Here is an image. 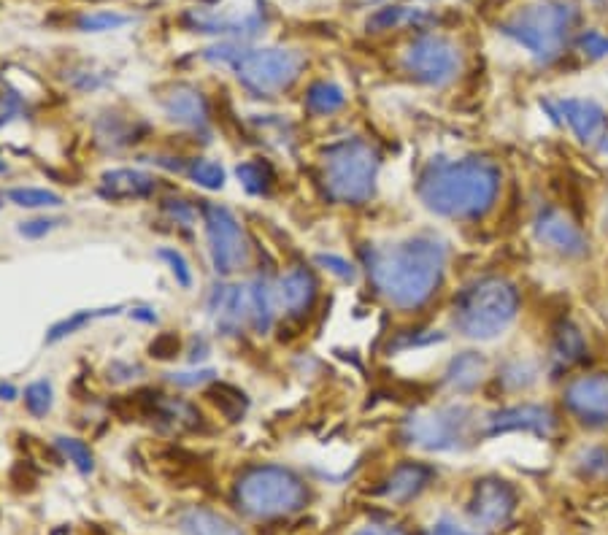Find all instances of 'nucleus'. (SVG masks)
I'll return each mask as SVG.
<instances>
[{"instance_id":"obj_1","label":"nucleus","mask_w":608,"mask_h":535,"mask_svg":"<svg viewBox=\"0 0 608 535\" xmlns=\"http://www.w3.org/2000/svg\"><path fill=\"white\" fill-rule=\"evenodd\" d=\"M363 265L373 290L392 309L419 311L436 298L449 265V244L436 233H414L390 244H368Z\"/></svg>"},{"instance_id":"obj_2","label":"nucleus","mask_w":608,"mask_h":535,"mask_svg":"<svg viewBox=\"0 0 608 535\" xmlns=\"http://www.w3.org/2000/svg\"><path fill=\"white\" fill-rule=\"evenodd\" d=\"M503 173L487 157H433L417 179V198L430 214L479 222L495 209Z\"/></svg>"},{"instance_id":"obj_3","label":"nucleus","mask_w":608,"mask_h":535,"mask_svg":"<svg viewBox=\"0 0 608 535\" xmlns=\"http://www.w3.org/2000/svg\"><path fill=\"white\" fill-rule=\"evenodd\" d=\"M203 60L236 73L246 92L255 98H276L298 82L306 68V57L290 46L252 49L244 41H222L203 52Z\"/></svg>"},{"instance_id":"obj_4","label":"nucleus","mask_w":608,"mask_h":535,"mask_svg":"<svg viewBox=\"0 0 608 535\" xmlns=\"http://www.w3.org/2000/svg\"><path fill=\"white\" fill-rule=\"evenodd\" d=\"M579 22V9L571 0H527L511 11L498 28L514 44L522 46L538 63H554L571 41Z\"/></svg>"},{"instance_id":"obj_5","label":"nucleus","mask_w":608,"mask_h":535,"mask_svg":"<svg viewBox=\"0 0 608 535\" xmlns=\"http://www.w3.org/2000/svg\"><path fill=\"white\" fill-rule=\"evenodd\" d=\"M519 314V290L503 276H481L457 292L452 306V325L471 341H495Z\"/></svg>"},{"instance_id":"obj_6","label":"nucleus","mask_w":608,"mask_h":535,"mask_svg":"<svg viewBox=\"0 0 608 535\" xmlns=\"http://www.w3.org/2000/svg\"><path fill=\"white\" fill-rule=\"evenodd\" d=\"M236 506L252 519L292 517L309 506L311 492L306 479L287 465H249L233 490Z\"/></svg>"},{"instance_id":"obj_7","label":"nucleus","mask_w":608,"mask_h":535,"mask_svg":"<svg viewBox=\"0 0 608 535\" xmlns=\"http://www.w3.org/2000/svg\"><path fill=\"white\" fill-rule=\"evenodd\" d=\"M382 171V155L360 136L333 141L322 152V187L333 203L363 206L373 198Z\"/></svg>"},{"instance_id":"obj_8","label":"nucleus","mask_w":608,"mask_h":535,"mask_svg":"<svg viewBox=\"0 0 608 535\" xmlns=\"http://www.w3.org/2000/svg\"><path fill=\"white\" fill-rule=\"evenodd\" d=\"M479 436V417L465 403H441L430 409L411 411L400 422L403 444L422 452H463L471 438Z\"/></svg>"},{"instance_id":"obj_9","label":"nucleus","mask_w":608,"mask_h":535,"mask_svg":"<svg viewBox=\"0 0 608 535\" xmlns=\"http://www.w3.org/2000/svg\"><path fill=\"white\" fill-rule=\"evenodd\" d=\"M200 222H203V233H206L209 263L219 279H230L252 263L249 236H246L241 219L227 206L203 200L200 203Z\"/></svg>"},{"instance_id":"obj_10","label":"nucleus","mask_w":608,"mask_h":535,"mask_svg":"<svg viewBox=\"0 0 608 535\" xmlns=\"http://www.w3.org/2000/svg\"><path fill=\"white\" fill-rule=\"evenodd\" d=\"M400 65L414 82L427 84V87H446L463 71V55L452 38L422 33L406 46Z\"/></svg>"},{"instance_id":"obj_11","label":"nucleus","mask_w":608,"mask_h":535,"mask_svg":"<svg viewBox=\"0 0 608 535\" xmlns=\"http://www.w3.org/2000/svg\"><path fill=\"white\" fill-rule=\"evenodd\" d=\"M557 425H560V419H557V414L549 406H541V403H517V406L490 411L487 417L479 419V436L498 438L509 436V433H533L538 438H549L554 436Z\"/></svg>"},{"instance_id":"obj_12","label":"nucleus","mask_w":608,"mask_h":535,"mask_svg":"<svg viewBox=\"0 0 608 535\" xmlns=\"http://www.w3.org/2000/svg\"><path fill=\"white\" fill-rule=\"evenodd\" d=\"M519 495L506 479L484 476L473 484L468 498V519L481 530H498L506 527L517 511Z\"/></svg>"},{"instance_id":"obj_13","label":"nucleus","mask_w":608,"mask_h":535,"mask_svg":"<svg viewBox=\"0 0 608 535\" xmlns=\"http://www.w3.org/2000/svg\"><path fill=\"white\" fill-rule=\"evenodd\" d=\"M552 122H563L571 133L587 146H603L608 138V111L592 98H557L541 100Z\"/></svg>"},{"instance_id":"obj_14","label":"nucleus","mask_w":608,"mask_h":535,"mask_svg":"<svg viewBox=\"0 0 608 535\" xmlns=\"http://www.w3.org/2000/svg\"><path fill=\"white\" fill-rule=\"evenodd\" d=\"M187 22L195 33L206 36H225L230 41H249L255 38L265 25V11L257 3L252 9H217V6H200L187 14Z\"/></svg>"},{"instance_id":"obj_15","label":"nucleus","mask_w":608,"mask_h":535,"mask_svg":"<svg viewBox=\"0 0 608 535\" xmlns=\"http://www.w3.org/2000/svg\"><path fill=\"white\" fill-rule=\"evenodd\" d=\"M533 236L544 249L568 257V260H579L590 254V241L584 236V230L565 211L554 209V206L538 209L533 217Z\"/></svg>"},{"instance_id":"obj_16","label":"nucleus","mask_w":608,"mask_h":535,"mask_svg":"<svg viewBox=\"0 0 608 535\" xmlns=\"http://www.w3.org/2000/svg\"><path fill=\"white\" fill-rule=\"evenodd\" d=\"M565 409L587 427L608 425V373H590L573 379L563 392Z\"/></svg>"},{"instance_id":"obj_17","label":"nucleus","mask_w":608,"mask_h":535,"mask_svg":"<svg viewBox=\"0 0 608 535\" xmlns=\"http://www.w3.org/2000/svg\"><path fill=\"white\" fill-rule=\"evenodd\" d=\"M209 317L214 319L219 336L236 338L241 327L249 325V309H246V284L219 279L209 292Z\"/></svg>"},{"instance_id":"obj_18","label":"nucleus","mask_w":608,"mask_h":535,"mask_svg":"<svg viewBox=\"0 0 608 535\" xmlns=\"http://www.w3.org/2000/svg\"><path fill=\"white\" fill-rule=\"evenodd\" d=\"M165 119L171 125L182 127V130H206L211 125V106L209 98L203 95V90L192 87V84H173L171 90L165 92L163 100Z\"/></svg>"},{"instance_id":"obj_19","label":"nucleus","mask_w":608,"mask_h":535,"mask_svg":"<svg viewBox=\"0 0 608 535\" xmlns=\"http://www.w3.org/2000/svg\"><path fill=\"white\" fill-rule=\"evenodd\" d=\"M282 314L290 319H306L317 306L319 282L317 273L306 265H292L276 279Z\"/></svg>"},{"instance_id":"obj_20","label":"nucleus","mask_w":608,"mask_h":535,"mask_svg":"<svg viewBox=\"0 0 608 535\" xmlns=\"http://www.w3.org/2000/svg\"><path fill=\"white\" fill-rule=\"evenodd\" d=\"M246 309H249V327L255 336H268L279 314H282V303H279V287L276 279L268 273H257L252 282L246 284Z\"/></svg>"},{"instance_id":"obj_21","label":"nucleus","mask_w":608,"mask_h":535,"mask_svg":"<svg viewBox=\"0 0 608 535\" xmlns=\"http://www.w3.org/2000/svg\"><path fill=\"white\" fill-rule=\"evenodd\" d=\"M160 190L155 173H146L141 168H114L100 176L98 192L100 198L125 203V200H146Z\"/></svg>"},{"instance_id":"obj_22","label":"nucleus","mask_w":608,"mask_h":535,"mask_svg":"<svg viewBox=\"0 0 608 535\" xmlns=\"http://www.w3.org/2000/svg\"><path fill=\"white\" fill-rule=\"evenodd\" d=\"M436 479V471L425 463H400L395 471L382 481V498L387 503H395V506H406L411 500H417L422 492L433 484Z\"/></svg>"},{"instance_id":"obj_23","label":"nucleus","mask_w":608,"mask_h":535,"mask_svg":"<svg viewBox=\"0 0 608 535\" xmlns=\"http://www.w3.org/2000/svg\"><path fill=\"white\" fill-rule=\"evenodd\" d=\"M487 376V360L479 352L454 354L444 371V387L452 395H471Z\"/></svg>"},{"instance_id":"obj_24","label":"nucleus","mask_w":608,"mask_h":535,"mask_svg":"<svg viewBox=\"0 0 608 535\" xmlns=\"http://www.w3.org/2000/svg\"><path fill=\"white\" fill-rule=\"evenodd\" d=\"M149 417L157 419V425L165 427V430H176V433L200 427L198 406L184 398H171V395H160L157 400H152Z\"/></svg>"},{"instance_id":"obj_25","label":"nucleus","mask_w":608,"mask_h":535,"mask_svg":"<svg viewBox=\"0 0 608 535\" xmlns=\"http://www.w3.org/2000/svg\"><path fill=\"white\" fill-rule=\"evenodd\" d=\"M584 354H587V341L581 336L579 327L563 322L554 330L552 346H549V365H552L554 373H563L573 365H579Z\"/></svg>"},{"instance_id":"obj_26","label":"nucleus","mask_w":608,"mask_h":535,"mask_svg":"<svg viewBox=\"0 0 608 535\" xmlns=\"http://www.w3.org/2000/svg\"><path fill=\"white\" fill-rule=\"evenodd\" d=\"M95 141L100 146H106L111 152H119V149H128L138 141V122L130 117H122V114H106L95 122Z\"/></svg>"},{"instance_id":"obj_27","label":"nucleus","mask_w":608,"mask_h":535,"mask_svg":"<svg viewBox=\"0 0 608 535\" xmlns=\"http://www.w3.org/2000/svg\"><path fill=\"white\" fill-rule=\"evenodd\" d=\"M179 527L184 535H244L241 527L233 525L230 519L203 506L187 508L179 517Z\"/></svg>"},{"instance_id":"obj_28","label":"nucleus","mask_w":608,"mask_h":535,"mask_svg":"<svg viewBox=\"0 0 608 535\" xmlns=\"http://www.w3.org/2000/svg\"><path fill=\"white\" fill-rule=\"evenodd\" d=\"M346 106V92L344 87H338L336 82H314L306 90L303 98V109L309 111L311 117H333Z\"/></svg>"},{"instance_id":"obj_29","label":"nucleus","mask_w":608,"mask_h":535,"mask_svg":"<svg viewBox=\"0 0 608 535\" xmlns=\"http://www.w3.org/2000/svg\"><path fill=\"white\" fill-rule=\"evenodd\" d=\"M119 311H122V306H111V309L73 311V314H68V317H63L60 322H55V325L46 330V344H60V341H65V338L76 336L79 330H84L87 325H92L95 319L114 317V314H119Z\"/></svg>"},{"instance_id":"obj_30","label":"nucleus","mask_w":608,"mask_h":535,"mask_svg":"<svg viewBox=\"0 0 608 535\" xmlns=\"http://www.w3.org/2000/svg\"><path fill=\"white\" fill-rule=\"evenodd\" d=\"M236 179H238V184L249 192V195L263 198V195L271 192L273 182H276V173H273L271 163H265V160L255 157V160H244V163H238Z\"/></svg>"},{"instance_id":"obj_31","label":"nucleus","mask_w":608,"mask_h":535,"mask_svg":"<svg viewBox=\"0 0 608 535\" xmlns=\"http://www.w3.org/2000/svg\"><path fill=\"white\" fill-rule=\"evenodd\" d=\"M184 176H187L195 187L206 192H219L227 182V171L222 168V163L211 160V157H192L190 163H187Z\"/></svg>"},{"instance_id":"obj_32","label":"nucleus","mask_w":608,"mask_h":535,"mask_svg":"<svg viewBox=\"0 0 608 535\" xmlns=\"http://www.w3.org/2000/svg\"><path fill=\"white\" fill-rule=\"evenodd\" d=\"M427 14L419 9H406V6H382L379 11H373L368 19V30L371 33H384V30H398L403 25H417L425 22Z\"/></svg>"},{"instance_id":"obj_33","label":"nucleus","mask_w":608,"mask_h":535,"mask_svg":"<svg viewBox=\"0 0 608 535\" xmlns=\"http://www.w3.org/2000/svg\"><path fill=\"white\" fill-rule=\"evenodd\" d=\"M6 200L19 206V209H60L63 206V195H57L52 190H44V187H11L6 192Z\"/></svg>"},{"instance_id":"obj_34","label":"nucleus","mask_w":608,"mask_h":535,"mask_svg":"<svg viewBox=\"0 0 608 535\" xmlns=\"http://www.w3.org/2000/svg\"><path fill=\"white\" fill-rule=\"evenodd\" d=\"M55 446L57 452L63 454V460H68V463L82 473V476H90V473L95 471V454H92L87 441H82V438L76 436H57Z\"/></svg>"},{"instance_id":"obj_35","label":"nucleus","mask_w":608,"mask_h":535,"mask_svg":"<svg viewBox=\"0 0 608 535\" xmlns=\"http://www.w3.org/2000/svg\"><path fill=\"white\" fill-rule=\"evenodd\" d=\"M573 468L581 479L608 481V446H587L573 457Z\"/></svg>"},{"instance_id":"obj_36","label":"nucleus","mask_w":608,"mask_h":535,"mask_svg":"<svg viewBox=\"0 0 608 535\" xmlns=\"http://www.w3.org/2000/svg\"><path fill=\"white\" fill-rule=\"evenodd\" d=\"M498 376L506 390L511 392L527 390V387H533L538 381V365L533 363V360H522V357H517V360H511V363L503 365V371H500Z\"/></svg>"},{"instance_id":"obj_37","label":"nucleus","mask_w":608,"mask_h":535,"mask_svg":"<svg viewBox=\"0 0 608 535\" xmlns=\"http://www.w3.org/2000/svg\"><path fill=\"white\" fill-rule=\"evenodd\" d=\"M22 400H25V409H28L33 417H46V414L52 411V406H55V387H52V381H30L25 392H22Z\"/></svg>"},{"instance_id":"obj_38","label":"nucleus","mask_w":608,"mask_h":535,"mask_svg":"<svg viewBox=\"0 0 608 535\" xmlns=\"http://www.w3.org/2000/svg\"><path fill=\"white\" fill-rule=\"evenodd\" d=\"M157 260H163L165 268L171 271L173 282L179 284L182 290H190L192 282H195V276H192V268L190 263H187V257H184L176 246H163V249H157Z\"/></svg>"},{"instance_id":"obj_39","label":"nucleus","mask_w":608,"mask_h":535,"mask_svg":"<svg viewBox=\"0 0 608 535\" xmlns=\"http://www.w3.org/2000/svg\"><path fill=\"white\" fill-rule=\"evenodd\" d=\"M130 17L125 14H117V11H90V14H82L76 19V28L82 33H109V30H117L122 25H128Z\"/></svg>"},{"instance_id":"obj_40","label":"nucleus","mask_w":608,"mask_h":535,"mask_svg":"<svg viewBox=\"0 0 608 535\" xmlns=\"http://www.w3.org/2000/svg\"><path fill=\"white\" fill-rule=\"evenodd\" d=\"M163 214L171 219L173 225L195 227V222H198V217H200V206L190 203L187 198H165Z\"/></svg>"},{"instance_id":"obj_41","label":"nucleus","mask_w":608,"mask_h":535,"mask_svg":"<svg viewBox=\"0 0 608 535\" xmlns=\"http://www.w3.org/2000/svg\"><path fill=\"white\" fill-rule=\"evenodd\" d=\"M214 379H217V371L200 368V365H195L190 371L168 373V381H171L173 387H179V390H198V387H206V384H211Z\"/></svg>"},{"instance_id":"obj_42","label":"nucleus","mask_w":608,"mask_h":535,"mask_svg":"<svg viewBox=\"0 0 608 535\" xmlns=\"http://www.w3.org/2000/svg\"><path fill=\"white\" fill-rule=\"evenodd\" d=\"M314 263H317L322 271L330 273V276L341 279V282H354V279H357V268H354V263H349V260L341 257V254L322 252L314 257Z\"/></svg>"},{"instance_id":"obj_43","label":"nucleus","mask_w":608,"mask_h":535,"mask_svg":"<svg viewBox=\"0 0 608 535\" xmlns=\"http://www.w3.org/2000/svg\"><path fill=\"white\" fill-rule=\"evenodd\" d=\"M576 46L584 57L590 60H606L608 57V33H600V30H584L579 38H576Z\"/></svg>"},{"instance_id":"obj_44","label":"nucleus","mask_w":608,"mask_h":535,"mask_svg":"<svg viewBox=\"0 0 608 535\" xmlns=\"http://www.w3.org/2000/svg\"><path fill=\"white\" fill-rule=\"evenodd\" d=\"M28 114V103L14 90H0V127Z\"/></svg>"},{"instance_id":"obj_45","label":"nucleus","mask_w":608,"mask_h":535,"mask_svg":"<svg viewBox=\"0 0 608 535\" xmlns=\"http://www.w3.org/2000/svg\"><path fill=\"white\" fill-rule=\"evenodd\" d=\"M60 225H63V222L55 217H36V219H28V222H19L17 230L22 238H33V241H36V238H44L49 236V233H55Z\"/></svg>"},{"instance_id":"obj_46","label":"nucleus","mask_w":608,"mask_h":535,"mask_svg":"<svg viewBox=\"0 0 608 535\" xmlns=\"http://www.w3.org/2000/svg\"><path fill=\"white\" fill-rule=\"evenodd\" d=\"M106 376H109V381H114V384H130V381L144 376V368L133 363V360H114V363L106 368Z\"/></svg>"},{"instance_id":"obj_47","label":"nucleus","mask_w":608,"mask_h":535,"mask_svg":"<svg viewBox=\"0 0 608 535\" xmlns=\"http://www.w3.org/2000/svg\"><path fill=\"white\" fill-rule=\"evenodd\" d=\"M71 84L79 92H95L106 84V79L100 73L92 71V68H82V71H71Z\"/></svg>"},{"instance_id":"obj_48","label":"nucleus","mask_w":608,"mask_h":535,"mask_svg":"<svg viewBox=\"0 0 608 535\" xmlns=\"http://www.w3.org/2000/svg\"><path fill=\"white\" fill-rule=\"evenodd\" d=\"M425 535H479V533H473L468 527L457 525L454 519H438L436 525L430 527Z\"/></svg>"},{"instance_id":"obj_49","label":"nucleus","mask_w":608,"mask_h":535,"mask_svg":"<svg viewBox=\"0 0 608 535\" xmlns=\"http://www.w3.org/2000/svg\"><path fill=\"white\" fill-rule=\"evenodd\" d=\"M209 341L203 336H195L192 338L190 349H187V360H190V365H200L206 357H209Z\"/></svg>"},{"instance_id":"obj_50","label":"nucleus","mask_w":608,"mask_h":535,"mask_svg":"<svg viewBox=\"0 0 608 535\" xmlns=\"http://www.w3.org/2000/svg\"><path fill=\"white\" fill-rule=\"evenodd\" d=\"M128 314H130V319H136V322H144V325H157L155 309H149V306H136V309H130Z\"/></svg>"},{"instance_id":"obj_51","label":"nucleus","mask_w":608,"mask_h":535,"mask_svg":"<svg viewBox=\"0 0 608 535\" xmlns=\"http://www.w3.org/2000/svg\"><path fill=\"white\" fill-rule=\"evenodd\" d=\"M17 387H14V384H9V381H6V384H3V381H0V400H6V403H11V400H17Z\"/></svg>"},{"instance_id":"obj_52","label":"nucleus","mask_w":608,"mask_h":535,"mask_svg":"<svg viewBox=\"0 0 608 535\" xmlns=\"http://www.w3.org/2000/svg\"><path fill=\"white\" fill-rule=\"evenodd\" d=\"M354 535H395L392 530H387V527L382 525H365L363 530H357Z\"/></svg>"},{"instance_id":"obj_53","label":"nucleus","mask_w":608,"mask_h":535,"mask_svg":"<svg viewBox=\"0 0 608 535\" xmlns=\"http://www.w3.org/2000/svg\"><path fill=\"white\" fill-rule=\"evenodd\" d=\"M0 173H6V160L0 157Z\"/></svg>"},{"instance_id":"obj_54","label":"nucleus","mask_w":608,"mask_h":535,"mask_svg":"<svg viewBox=\"0 0 608 535\" xmlns=\"http://www.w3.org/2000/svg\"><path fill=\"white\" fill-rule=\"evenodd\" d=\"M592 3H603V0H592Z\"/></svg>"}]
</instances>
